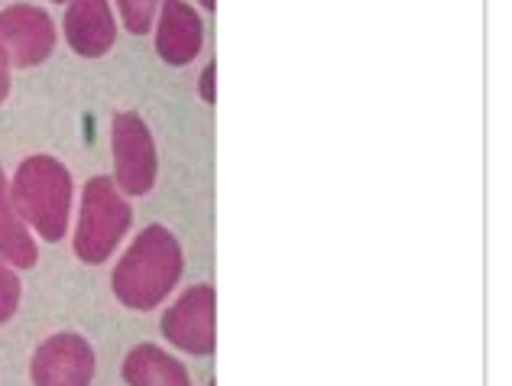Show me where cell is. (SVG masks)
Segmentation results:
<instances>
[{"label": "cell", "mask_w": 512, "mask_h": 386, "mask_svg": "<svg viewBox=\"0 0 512 386\" xmlns=\"http://www.w3.org/2000/svg\"><path fill=\"white\" fill-rule=\"evenodd\" d=\"M182 247L179 241L153 224L137 234V241L124 254V260L114 270V296L127 305V309L150 312L163 302L169 292L179 286L182 276Z\"/></svg>", "instance_id": "cell-1"}, {"label": "cell", "mask_w": 512, "mask_h": 386, "mask_svg": "<svg viewBox=\"0 0 512 386\" xmlns=\"http://www.w3.org/2000/svg\"><path fill=\"white\" fill-rule=\"evenodd\" d=\"M10 195L17 205L26 228L39 234L43 241H62L72 221V198L75 185L69 169L56 156H30L10 179Z\"/></svg>", "instance_id": "cell-2"}, {"label": "cell", "mask_w": 512, "mask_h": 386, "mask_svg": "<svg viewBox=\"0 0 512 386\" xmlns=\"http://www.w3.org/2000/svg\"><path fill=\"white\" fill-rule=\"evenodd\" d=\"M130 231V205L114 179L98 176L85 185L75 224V254L85 263H104Z\"/></svg>", "instance_id": "cell-3"}, {"label": "cell", "mask_w": 512, "mask_h": 386, "mask_svg": "<svg viewBox=\"0 0 512 386\" xmlns=\"http://www.w3.org/2000/svg\"><path fill=\"white\" fill-rule=\"evenodd\" d=\"M114 140V185L124 195H146L156 182V143L137 114H117L111 127Z\"/></svg>", "instance_id": "cell-4"}, {"label": "cell", "mask_w": 512, "mask_h": 386, "mask_svg": "<svg viewBox=\"0 0 512 386\" xmlns=\"http://www.w3.org/2000/svg\"><path fill=\"white\" fill-rule=\"evenodd\" d=\"M218 309H214V289L192 286L172 309L163 315V335L172 348L185 354H214L218 344Z\"/></svg>", "instance_id": "cell-5"}, {"label": "cell", "mask_w": 512, "mask_h": 386, "mask_svg": "<svg viewBox=\"0 0 512 386\" xmlns=\"http://www.w3.org/2000/svg\"><path fill=\"white\" fill-rule=\"evenodd\" d=\"M30 380L33 386H91V344L82 335H75V331H62V335L46 338L30 361Z\"/></svg>", "instance_id": "cell-6"}, {"label": "cell", "mask_w": 512, "mask_h": 386, "mask_svg": "<svg viewBox=\"0 0 512 386\" xmlns=\"http://www.w3.org/2000/svg\"><path fill=\"white\" fill-rule=\"evenodd\" d=\"M0 49L10 65L30 69L52 56L56 49V26L39 7L17 4L0 13Z\"/></svg>", "instance_id": "cell-7"}, {"label": "cell", "mask_w": 512, "mask_h": 386, "mask_svg": "<svg viewBox=\"0 0 512 386\" xmlns=\"http://www.w3.org/2000/svg\"><path fill=\"white\" fill-rule=\"evenodd\" d=\"M65 39L78 56H104L114 46V17L107 0H72L65 13Z\"/></svg>", "instance_id": "cell-8"}, {"label": "cell", "mask_w": 512, "mask_h": 386, "mask_svg": "<svg viewBox=\"0 0 512 386\" xmlns=\"http://www.w3.org/2000/svg\"><path fill=\"white\" fill-rule=\"evenodd\" d=\"M124 380L127 386H192L185 364L156 344H137L124 357Z\"/></svg>", "instance_id": "cell-9"}, {"label": "cell", "mask_w": 512, "mask_h": 386, "mask_svg": "<svg viewBox=\"0 0 512 386\" xmlns=\"http://www.w3.org/2000/svg\"><path fill=\"white\" fill-rule=\"evenodd\" d=\"M0 260L10 263L13 270H30L39 260L36 237L13 205L10 179L4 176V169H0Z\"/></svg>", "instance_id": "cell-10"}, {"label": "cell", "mask_w": 512, "mask_h": 386, "mask_svg": "<svg viewBox=\"0 0 512 386\" xmlns=\"http://www.w3.org/2000/svg\"><path fill=\"white\" fill-rule=\"evenodd\" d=\"M156 49L172 65H185L195 59V52L201 49V23L185 4H169L163 23H159Z\"/></svg>", "instance_id": "cell-11"}, {"label": "cell", "mask_w": 512, "mask_h": 386, "mask_svg": "<svg viewBox=\"0 0 512 386\" xmlns=\"http://www.w3.org/2000/svg\"><path fill=\"white\" fill-rule=\"evenodd\" d=\"M20 296H23V286H20V276L13 273V266L0 260V325L10 322L13 312L20 309Z\"/></svg>", "instance_id": "cell-12"}, {"label": "cell", "mask_w": 512, "mask_h": 386, "mask_svg": "<svg viewBox=\"0 0 512 386\" xmlns=\"http://www.w3.org/2000/svg\"><path fill=\"white\" fill-rule=\"evenodd\" d=\"M120 13H124V23L130 26L133 33H146L153 23V10H156V0H117Z\"/></svg>", "instance_id": "cell-13"}, {"label": "cell", "mask_w": 512, "mask_h": 386, "mask_svg": "<svg viewBox=\"0 0 512 386\" xmlns=\"http://www.w3.org/2000/svg\"><path fill=\"white\" fill-rule=\"evenodd\" d=\"M7 95H10V59L0 49V104L7 101Z\"/></svg>", "instance_id": "cell-14"}, {"label": "cell", "mask_w": 512, "mask_h": 386, "mask_svg": "<svg viewBox=\"0 0 512 386\" xmlns=\"http://www.w3.org/2000/svg\"><path fill=\"white\" fill-rule=\"evenodd\" d=\"M201 98L214 101V65H208L205 75H201Z\"/></svg>", "instance_id": "cell-15"}, {"label": "cell", "mask_w": 512, "mask_h": 386, "mask_svg": "<svg viewBox=\"0 0 512 386\" xmlns=\"http://www.w3.org/2000/svg\"><path fill=\"white\" fill-rule=\"evenodd\" d=\"M208 386H214V383H208Z\"/></svg>", "instance_id": "cell-16"}]
</instances>
